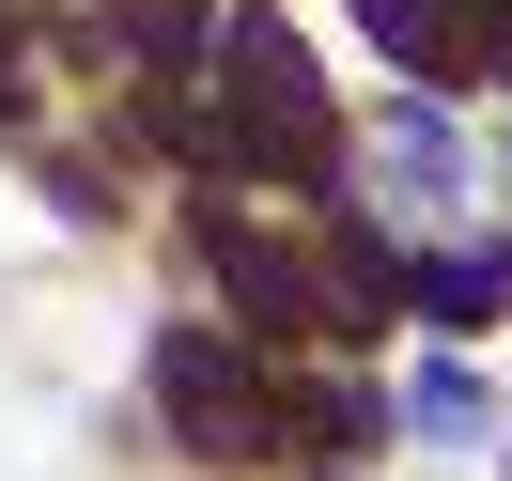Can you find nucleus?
Listing matches in <instances>:
<instances>
[{"label": "nucleus", "mask_w": 512, "mask_h": 481, "mask_svg": "<svg viewBox=\"0 0 512 481\" xmlns=\"http://www.w3.org/2000/svg\"><path fill=\"white\" fill-rule=\"evenodd\" d=\"M202 156L264 171V187H311V171L342 156V109H326L311 47H295L280 16H218V109H202Z\"/></svg>", "instance_id": "1"}, {"label": "nucleus", "mask_w": 512, "mask_h": 481, "mask_svg": "<svg viewBox=\"0 0 512 481\" xmlns=\"http://www.w3.org/2000/svg\"><path fill=\"white\" fill-rule=\"evenodd\" d=\"M156 388H171V419H187L202 450H264V373H249V342H171L156 357Z\"/></svg>", "instance_id": "2"}, {"label": "nucleus", "mask_w": 512, "mask_h": 481, "mask_svg": "<svg viewBox=\"0 0 512 481\" xmlns=\"http://www.w3.org/2000/svg\"><path fill=\"white\" fill-rule=\"evenodd\" d=\"M357 16L388 32L404 78H466V63H481V0H357Z\"/></svg>", "instance_id": "3"}, {"label": "nucleus", "mask_w": 512, "mask_h": 481, "mask_svg": "<svg viewBox=\"0 0 512 481\" xmlns=\"http://www.w3.org/2000/svg\"><path fill=\"white\" fill-rule=\"evenodd\" d=\"M497 295H512V264H497V249H466V264H419V311H435V326H481Z\"/></svg>", "instance_id": "4"}]
</instances>
